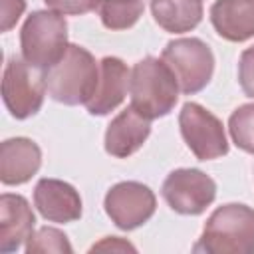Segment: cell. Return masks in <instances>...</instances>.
<instances>
[{"instance_id":"obj_11","label":"cell","mask_w":254,"mask_h":254,"mask_svg":"<svg viewBox=\"0 0 254 254\" xmlns=\"http://www.w3.org/2000/svg\"><path fill=\"white\" fill-rule=\"evenodd\" d=\"M151 133V119L141 115L133 105L111 119L105 131V151L111 157L127 159L137 153Z\"/></svg>"},{"instance_id":"obj_22","label":"cell","mask_w":254,"mask_h":254,"mask_svg":"<svg viewBox=\"0 0 254 254\" xmlns=\"http://www.w3.org/2000/svg\"><path fill=\"white\" fill-rule=\"evenodd\" d=\"M26 10V0H0V30L8 32L16 26Z\"/></svg>"},{"instance_id":"obj_15","label":"cell","mask_w":254,"mask_h":254,"mask_svg":"<svg viewBox=\"0 0 254 254\" xmlns=\"http://www.w3.org/2000/svg\"><path fill=\"white\" fill-rule=\"evenodd\" d=\"M208 16L216 34L228 42L254 38V0H216Z\"/></svg>"},{"instance_id":"obj_5","label":"cell","mask_w":254,"mask_h":254,"mask_svg":"<svg viewBox=\"0 0 254 254\" xmlns=\"http://www.w3.org/2000/svg\"><path fill=\"white\" fill-rule=\"evenodd\" d=\"M161 60L171 67L185 95L202 91L214 73L212 50L198 38H179L169 42Z\"/></svg>"},{"instance_id":"obj_23","label":"cell","mask_w":254,"mask_h":254,"mask_svg":"<svg viewBox=\"0 0 254 254\" xmlns=\"http://www.w3.org/2000/svg\"><path fill=\"white\" fill-rule=\"evenodd\" d=\"M91 250H135V246L125 242V240H121L119 236H107L101 242L93 244Z\"/></svg>"},{"instance_id":"obj_19","label":"cell","mask_w":254,"mask_h":254,"mask_svg":"<svg viewBox=\"0 0 254 254\" xmlns=\"http://www.w3.org/2000/svg\"><path fill=\"white\" fill-rule=\"evenodd\" d=\"M24 250L28 254L32 252H73L67 236L52 226H42L40 230H36L28 240Z\"/></svg>"},{"instance_id":"obj_13","label":"cell","mask_w":254,"mask_h":254,"mask_svg":"<svg viewBox=\"0 0 254 254\" xmlns=\"http://www.w3.org/2000/svg\"><path fill=\"white\" fill-rule=\"evenodd\" d=\"M129 67L123 60L107 56L99 62V81L95 87V93L85 103L87 111L91 115H107L115 107L121 105L125 99V93L129 89Z\"/></svg>"},{"instance_id":"obj_2","label":"cell","mask_w":254,"mask_h":254,"mask_svg":"<svg viewBox=\"0 0 254 254\" xmlns=\"http://www.w3.org/2000/svg\"><path fill=\"white\" fill-rule=\"evenodd\" d=\"M194 252L254 254V208L242 202L218 206L204 222Z\"/></svg>"},{"instance_id":"obj_4","label":"cell","mask_w":254,"mask_h":254,"mask_svg":"<svg viewBox=\"0 0 254 254\" xmlns=\"http://www.w3.org/2000/svg\"><path fill=\"white\" fill-rule=\"evenodd\" d=\"M67 22L56 10L32 12L20 30L22 58L36 69L46 71L67 50Z\"/></svg>"},{"instance_id":"obj_17","label":"cell","mask_w":254,"mask_h":254,"mask_svg":"<svg viewBox=\"0 0 254 254\" xmlns=\"http://www.w3.org/2000/svg\"><path fill=\"white\" fill-rule=\"evenodd\" d=\"M141 0H101L99 18L107 30H127L143 16Z\"/></svg>"},{"instance_id":"obj_21","label":"cell","mask_w":254,"mask_h":254,"mask_svg":"<svg viewBox=\"0 0 254 254\" xmlns=\"http://www.w3.org/2000/svg\"><path fill=\"white\" fill-rule=\"evenodd\" d=\"M44 2L50 10H56L60 14H69V16H81L101 6V0H44Z\"/></svg>"},{"instance_id":"obj_3","label":"cell","mask_w":254,"mask_h":254,"mask_svg":"<svg viewBox=\"0 0 254 254\" xmlns=\"http://www.w3.org/2000/svg\"><path fill=\"white\" fill-rule=\"evenodd\" d=\"M179 81L171 67L153 56L139 60L129 75L131 105L147 119L169 115L179 99Z\"/></svg>"},{"instance_id":"obj_7","label":"cell","mask_w":254,"mask_h":254,"mask_svg":"<svg viewBox=\"0 0 254 254\" xmlns=\"http://www.w3.org/2000/svg\"><path fill=\"white\" fill-rule=\"evenodd\" d=\"M181 135L198 161H212L228 153L222 121L194 101H187L179 113Z\"/></svg>"},{"instance_id":"obj_10","label":"cell","mask_w":254,"mask_h":254,"mask_svg":"<svg viewBox=\"0 0 254 254\" xmlns=\"http://www.w3.org/2000/svg\"><path fill=\"white\" fill-rule=\"evenodd\" d=\"M34 206L48 222H73L81 216V196L65 181L40 179L34 189Z\"/></svg>"},{"instance_id":"obj_20","label":"cell","mask_w":254,"mask_h":254,"mask_svg":"<svg viewBox=\"0 0 254 254\" xmlns=\"http://www.w3.org/2000/svg\"><path fill=\"white\" fill-rule=\"evenodd\" d=\"M238 83L242 91L254 99V46L246 48L238 60Z\"/></svg>"},{"instance_id":"obj_6","label":"cell","mask_w":254,"mask_h":254,"mask_svg":"<svg viewBox=\"0 0 254 254\" xmlns=\"http://www.w3.org/2000/svg\"><path fill=\"white\" fill-rule=\"evenodd\" d=\"M46 91L42 69H36L24 58L8 60L2 75V99L12 117L28 119L36 115L44 105Z\"/></svg>"},{"instance_id":"obj_14","label":"cell","mask_w":254,"mask_h":254,"mask_svg":"<svg viewBox=\"0 0 254 254\" xmlns=\"http://www.w3.org/2000/svg\"><path fill=\"white\" fill-rule=\"evenodd\" d=\"M42 165L38 143L28 137H12L0 145V181L8 187L28 183Z\"/></svg>"},{"instance_id":"obj_12","label":"cell","mask_w":254,"mask_h":254,"mask_svg":"<svg viewBox=\"0 0 254 254\" xmlns=\"http://www.w3.org/2000/svg\"><path fill=\"white\" fill-rule=\"evenodd\" d=\"M36 216L22 194L4 192L0 196V252H16L32 234Z\"/></svg>"},{"instance_id":"obj_18","label":"cell","mask_w":254,"mask_h":254,"mask_svg":"<svg viewBox=\"0 0 254 254\" xmlns=\"http://www.w3.org/2000/svg\"><path fill=\"white\" fill-rule=\"evenodd\" d=\"M228 131L238 149L254 155V103H244L232 111Z\"/></svg>"},{"instance_id":"obj_1","label":"cell","mask_w":254,"mask_h":254,"mask_svg":"<svg viewBox=\"0 0 254 254\" xmlns=\"http://www.w3.org/2000/svg\"><path fill=\"white\" fill-rule=\"evenodd\" d=\"M48 95L64 105L87 103L99 81V64L81 46L69 44L65 54L44 71Z\"/></svg>"},{"instance_id":"obj_16","label":"cell","mask_w":254,"mask_h":254,"mask_svg":"<svg viewBox=\"0 0 254 254\" xmlns=\"http://www.w3.org/2000/svg\"><path fill=\"white\" fill-rule=\"evenodd\" d=\"M155 22L171 34L194 30L202 20V0H151Z\"/></svg>"},{"instance_id":"obj_8","label":"cell","mask_w":254,"mask_h":254,"mask_svg":"<svg viewBox=\"0 0 254 254\" xmlns=\"http://www.w3.org/2000/svg\"><path fill=\"white\" fill-rule=\"evenodd\" d=\"M161 194L175 212L196 216L214 202L216 183L198 169H177L163 181Z\"/></svg>"},{"instance_id":"obj_9","label":"cell","mask_w":254,"mask_h":254,"mask_svg":"<svg viewBox=\"0 0 254 254\" xmlns=\"http://www.w3.org/2000/svg\"><path fill=\"white\" fill-rule=\"evenodd\" d=\"M103 206L117 228L135 230L155 214L157 198L147 185L137 181H123L107 190Z\"/></svg>"}]
</instances>
